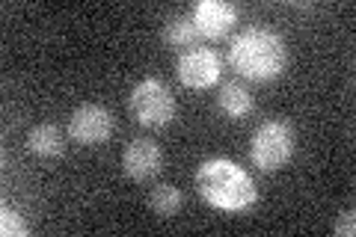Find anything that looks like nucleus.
<instances>
[{"instance_id":"1","label":"nucleus","mask_w":356,"mask_h":237,"mask_svg":"<svg viewBox=\"0 0 356 237\" xmlns=\"http://www.w3.org/2000/svg\"><path fill=\"white\" fill-rule=\"evenodd\" d=\"M196 190L211 208L226 213L247 211L259 199V190H255L250 172L235 161H226V157H211L196 169Z\"/></svg>"},{"instance_id":"2","label":"nucleus","mask_w":356,"mask_h":237,"mask_svg":"<svg viewBox=\"0 0 356 237\" xmlns=\"http://www.w3.org/2000/svg\"><path fill=\"white\" fill-rule=\"evenodd\" d=\"M288 63V51L280 33L264 30V27H250L241 36H235L229 48V65L241 77L250 81H273L280 77Z\"/></svg>"},{"instance_id":"3","label":"nucleus","mask_w":356,"mask_h":237,"mask_svg":"<svg viewBox=\"0 0 356 237\" xmlns=\"http://www.w3.org/2000/svg\"><path fill=\"white\" fill-rule=\"evenodd\" d=\"M128 110L143 128H166L175 119V95L158 77H146L131 89Z\"/></svg>"},{"instance_id":"4","label":"nucleus","mask_w":356,"mask_h":237,"mask_svg":"<svg viewBox=\"0 0 356 237\" xmlns=\"http://www.w3.org/2000/svg\"><path fill=\"white\" fill-rule=\"evenodd\" d=\"M294 145L297 140L288 122H280V119L264 122V125L255 128L250 142L252 166H259L261 172H276V169H282L294 157Z\"/></svg>"},{"instance_id":"5","label":"nucleus","mask_w":356,"mask_h":237,"mask_svg":"<svg viewBox=\"0 0 356 237\" xmlns=\"http://www.w3.org/2000/svg\"><path fill=\"white\" fill-rule=\"evenodd\" d=\"M116 119L102 104H81L69 116V137L81 145H102L113 137Z\"/></svg>"},{"instance_id":"6","label":"nucleus","mask_w":356,"mask_h":237,"mask_svg":"<svg viewBox=\"0 0 356 237\" xmlns=\"http://www.w3.org/2000/svg\"><path fill=\"white\" fill-rule=\"evenodd\" d=\"M175 74L187 89H208L220 81L222 60H220V54L211 48H191L178 56Z\"/></svg>"},{"instance_id":"7","label":"nucleus","mask_w":356,"mask_h":237,"mask_svg":"<svg viewBox=\"0 0 356 237\" xmlns=\"http://www.w3.org/2000/svg\"><path fill=\"white\" fill-rule=\"evenodd\" d=\"M163 166V154H161V145L154 140H131L125 145V152H122V169H125V175L131 181H149L161 172Z\"/></svg>"},{"instance_id":"8","label":"nucleus","mask_w":356,"mask_h":237,"mask_svg":"<svg viewBox=\"0 0 356 237\" xmlns=\"http://www.w3.org/2000/svg\"><path fill=\"white\" fill-rule=\"evenodd\" d=\"M193 24L199 30V36L205 39H222L226 33L238 24V9L222 0H202L193 9Z\"/></svg>"},{"instance_id":"9","label":"nucleus","mask_w":356,"mask_h":237,"mask_svg":"<svg viewBox=\"0 0 356 237\" xmlns=\"http://www.w3.org/2000/svg\"><path fill=\"white\" fill-rule=\"evenodd\" d=\"M217 107L226 113L229 119H243V116H250V113L255 110V98H252V92L243 83L232 81V83H222L220 86Z\"/></svg>"},{"instance_id":"10","label":"nucleus","mask_w":356,"mask_h":237,"mask_svg":"<svg viewBox=\"0 0 356 237\" xmlns=\"http://www.w3.org/2000/svg\"><path fill=\"white\" fill-rule=\"evenodd\" d=\"M27 149L36 157H60L65 152V133L57 125H36L27 133Z\"/></svg>"},{"instance_id":"11","label":"nucleus","mask_w":356,"mask_h":237,"mask_svg":"<svg viewBox=\"0 0 356 237\" xmlns=\"http://www.w3.org/2000/svg\"><path fill=\"white\" fill-rule=\"evenodd\" d=\"M196 39H199V30H196L191 15H172L163 24V42L175 51L178 48H193Z\"/></svg>"},{"instance_id":"12","label":"nucleus","mask_w":356,"mask_h":237,"mask_svg":"<svg viewBox=\"0 0 356 237\" xmlns=\"http://www.w3.org/2000/svg\"><path fill=\"white\" fill-rule=\"evenodd\" d=\"M181 205H184V196H181V190L172 184H158L149 193V208H152V213H158L161 220L175 217V213L181 211Z\"/></svg>"},{"instance_id":"13","label":"nucleus","mask_w":356,"mask_h":237,"mask_svg":"<svg viewBox=\"0 0 356 237\" xmlns=\"http://www.w3.org/2000/svg\"><path fill=\"white\" fill-rule=\"evenodd\" d=\"M30 229L27 222L21 220V213L13 208H0V234L3 237H24Z\"/></svg>"},{"instance_id":"14","label":"nucleus","mask_w":356,"mask_h":237,"mask_svg":"<svg viewBox=\"0 0 356 237\" xmlns=\"http://www.w3.org/2000/svg\"><path fill=\"white\" fill-rule=\"evenodd\" d=\"M336 234H339V237H353V234H356V217H353V211L339 213V220H336Z\"/></svg>"}]
</instances>
